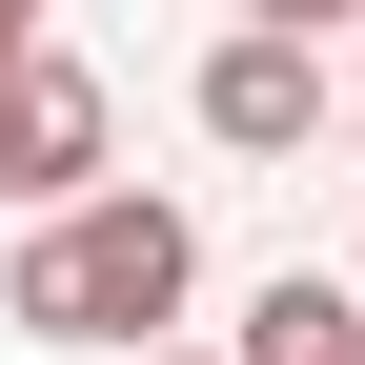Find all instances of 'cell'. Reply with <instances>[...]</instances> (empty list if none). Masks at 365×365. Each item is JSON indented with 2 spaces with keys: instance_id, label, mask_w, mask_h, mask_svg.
Returning <instances> with one entry per match:
<instances>
[{
  "instance_id": "cell-2",
  "label": "cell",
  "mask_w": 365,
  "mask_h": 365,
  "mask_svg": "<svg viewBox=\"0 0 365 365\" xmlns=\"http://www.w3.org/2000/svg\"><path fill=\"white\" fill-rule=\"evenodd\" d=\"M182 102H203V143H223V163H304V143H325V102H345V61H325L304 21H223Z\"/></svg>"
},
{
  "instance_id": "cell-7",
  "label": "cell",
  "mask_w": 365,
  "mask_h": 365,
  "mask_svg": "<svg viewBox=\"0 0 365 365\" xmlns=\"http://www.w3.org/2000/svg\"><path fill=\"white\" fill-rule=\"evenodd\" d=\"M345 284H365V264H345Z\"/></svg>"
},
{
  "instance_id": "cell-1",
  "label": "cell",
  "mask_w": 365,
  "mask_h": 365,
  "mask_svg": "<svg viewBox=\"0 0 365 365\" xmlns=\"http://www.w3.org/2000/svg\"><path fill=\"white\" fill-rule=\"evenodd\" d=\"M182 304H203V223H182L163 182H102V203L21 223V264H0V325L21 345H102V365L182 345Z\"/></svg>"
},
{
  "instance_id": "cell-6",
  "label": "cell",
  "mask_w": 365,
  "mask_h": 365,
  "mask_svg": "<svg viewBox=\"0 0 365 365\" xmlns=\"http://www.w3.org/2000/svg\"><path fill=\"white\" fill-rule=\"evenodd\" d=\"M345 81H365V41H345Z\"/></svg>"
},
{
  "instance_id": "cell-4",
  "label": "cell",
  "mask_w": 365,
  "mask_h": 365,
  "mask_svg": "<svg viewBox=\"0 0 365 365\" xmlns=\"http://www.w3.org/2000/svg\"><path fill=\"white\" fill-rule=\"evenodd\" d=\"M223 365H365V284H325V264H284V284L244 304V345Z\"/></svg>"
},
{
  "instance_id": "cell-3",
  "label": "cell",
  "mask_w": 365,
  "mask_h": 365,
  "mask_svg": "<svg viewBox=\"0 0 365 365\" xmlns=\"http://www.w3.org/2000/svg\"><path fill=\"white\" fill-rule=\"evenodd\" d=\"M102 143H122V102H102V61H61V41H41V61L0 81V203H21V223H61V203H102Z\"/></svg>"
},
{
  "instance_id": "cell-5",
  "label": "cell",
  "mask_w": 365,
  "mask_h": 365,
  "mask_svg": "<svg viewBox=\"0 0 365 365\" xmlns=\"http://www.w3.org/2000/svg\"><path fill=\"white\" fill-rule=\"evenodd\" d=\"M143 365H223V345H143Z\"/></svg>"
}]
</instances>
